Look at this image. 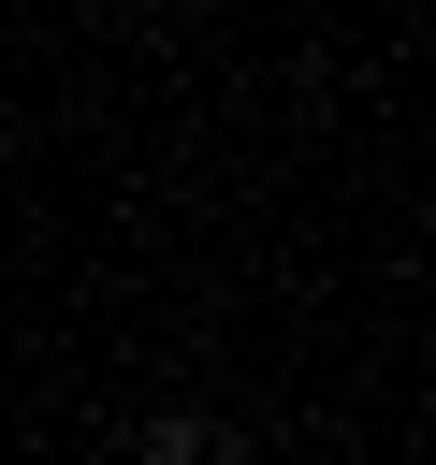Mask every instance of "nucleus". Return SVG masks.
<instances>
[{
  "mask_svg": "<svg viewBox=\"0 0 436 465\" xmlns=\"http://www.w3.org/2000/svg\"><path fill=\"white\" fill-rule=\"evenodd\" d=\"M145 465H203V421H189V407H160V421H145Z\"/></svg>",
  "mask_w": 436,
  "mask_h": 465,
  "instance_id": "f257e3e1",
  "label": "nucleus"
},
{
  "mask_svg": "<svg viewBox=\"0 0 436 465\" xmlns=\"http://www.w3.org/2000/svg\"><path fill=\"white\" fill-rule=\"evenodd\" d=\"M203 465H247V450H233V436H203Z\"/></svg>",
  "mask_w": 436,
  "mask_h": 465,
  "instance_id": "f03ea898",
  "label": "nucleus"
}]
</instances>
